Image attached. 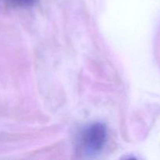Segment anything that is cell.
Instances as JSON below:
<instances>
[{
    "instance_id": "cell-1",
    "label": "cell",
    "mask_w": 160,
    "mask_h": 160,
    "mask_svg": "<svg viewBox=\"0 0 160 160\" xmlns=\"http://www.w3.org/2000/svg\"><path fill=\"white\" fill-rule=\"evenodd\" d=\"M107 140V129L102 123H94L86 127L81 134V146L88 154L101 151Z\"/></svg>"
},
{
    "instance_id": "cell-2",
    "label": "cell",
    "mask_w": 160,
    "mask_h": 160,
    "mask_svg": "<svg viewBox=\"0 0 160 160\" xmlns=\"http://www.w3.org/2000/svg\"><path fill=\"white\" fill-rule=\"evenodd\" d=\"M6 1L21 7H30L35 5L38 0H6Z\"/></svg>"
}]
</instances>
